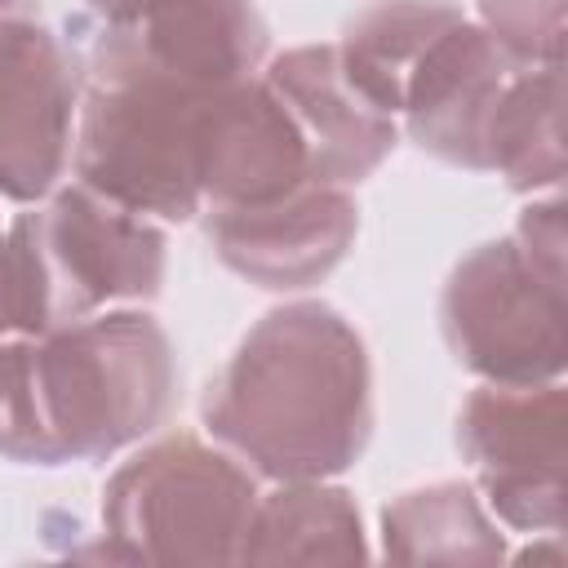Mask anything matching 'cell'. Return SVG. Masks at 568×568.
I'll use <instances>...</instances> for the list:
<instances>
[{"instance_id": "6da1fadb", "label": "cell", "mask_w": 568, "mask_h": 568, "mask_svg": "<svg viewBox=\"0 0 568 568\" xmlns=\"http://www.w3.org/2000/svg\"><path fill=\"white\" fill-rule=\"evenodd\" d=\"M209 435L248 470L333 479L373 439V359L355 324L328 302L266 311L204 386Z\"/></svg>"}, {"instance_id": "7a4b0ae2", "label": "cell", "mask_w": 568, "mask_h": 568, "mask_svg": "<svg viewBox=\"0 0 568 568\" xmlns=\"http://www.w3.org/2000/svg\"><path fill=\"white\" fill-rule=\"evenodd\" d=\"M173 399V342L146 311L13 333L0 355V453L22 466L102 462L155 435Z\"/></svg>"}, {"instance_id": "3957f363", "label": "cell", "mask_w": 568, "mask_h": 568, "mask_svg": "<svg viewBox=\"0 0 568 568\" xmlns=\"http://www.w3.org/2000/svg\"><path fill=\"white\" fill-rule=\"evenodd\" d=\"M217 93L222 89L146 62L98 31L80 71L71 133L75 178L133 213L191 222L204 209L195 169L200 124Z\"/></svg>"}, {"instance_id": "277c9868", "label": "cell", "mask_w": 568, "mask_h": 568, "mask_svg": "<svg viewBox=\"0 0 568 568\" xmlns=\"http://www.w3.org/2000/svg\"><path fill=\"white\" fill-rule=\"evenodd\" d=\"M169 240L84 182L53 186L4 235V311L13 333H49L115 302L160 297Z\"/></svg>"}, {"instance_id": "5b68a950", "label": "cell", "mask_w": 568, "mask_h": 568, "mask_svg": "<svg viewBox=\"0 0 568 568\" xmlns=\"http://www.w3.org/2000/svg\"><path fill=\"white\" fill-rule=\"evenodd\" d=\"M564 200L528 204L510 235L470 248L444 280L439 333L484 382L532 386L564 373Z\"/></svg>"}, {"instance_id": "8992f818", "label": "cell", "mask_w": 568, "mask_h": 568, "mask_svg": "<svg viewBox=\"0 0 568 568\" xmlns=\"http://www.w3.org/2000/svg\"><path fill=\"white\" fill-rule=\"evenodd\" d=\"M253 506L257 484L235 453L173 430L106 479L102 532L111 555L129 564L217 568L240 564Z\"/></svg>"}, {"instance_id": "52a82bcc", "label": "cell", "mask_w": 568, "mask_h": 568, "mask_svg": "<svg viewBox=\"0 0 568 568\" xmlns=\"http://www.w3.org/2000/svg\"><path fill=\"white\" fill-rule=\"evenodd\" d=\"M457 448L501 524L519 532L564 528L568 395L559 377L532 386L484 382L470 390L457 413Z\"/></svg>"}, {"instance_id": "ba28073f", "label": "cell", "mask_w": 568, "mask_h": 568, "mask_svg": "<svg viewBox=\"0 0 568 568\" xmlns=\"http://www.w3.org/2000/svg\"><path fill=\"white\" fill-rule=\"evenodd\" d=\"M80 71L31 0H0V195L44 200L67 164Z\"/></svg>"}, {"instance_id": "9c48e42d", "label": "cell", "mask_w": 568, "mask_h": 568, "mask_svg": "<svg viewBox=\"0 0 568 568\" xmlns=\"http://www.w3.org/2000/svg\"><path fill=\"white\" fill-rule=\"evenodd\" d=\"M515 71L519 62L462 13L413 62L395 120H404L408 142H417L426 155L453 169L488 173V124Z\"/></svg>"}, {"instance_id": "30bf717a", "label": "cell", "mask_w": 568, "mask_h": 568, "mask_svg": "<svg viewBox=\"0 0 568 568\" xmlns=\"http://www.w3.org/2000/svg\"><path fill=\"white\" fill-rule=\"evenodd\" d=\"M355 231V195L328 182H306L266 204L209 209V244L222 266L266 293H297L328 280Z\"/></svg>"}, {"instance_id": "8fae6325", "label": "cell", "mask_w": 568, "mask_h": 568, "mask_svg": "<svg viewBox=\"0 0 568 568\" xmlns=\"http://www.w3.org/2000/svg\"><path fill=\"white\" fill-rule=\"evenodd\" d=\"M195 169L209 209L266 204L315 182L306 142L275 89L262 80V71L240 84H226L209 102Z\"/></svg>"}, {"instance_id": "7c38bea8", "label": "cell", "mask_w": 568, "mask_h": 568, "mask_svg": "<svg viewBox=\"0 0 568 568\" xmlns=\"http://www.w3.org/2000/svg\"><path fill=\"white\" fill-rule=\"evenodd\" d=\"M262 80L293 115L315 182L351 191L373 178L399 142V124L346 80L333 44H297L271 58Z\"/></svg>"}, {"instance_id": "4fadbf2b", "label": "cell", "mask_w": 568, "mask_h": 568, "mask_svg": "<svg viewBox=\"0 0 568 568\" xmlns=\"http://www.w3.org/2000/svg\"><path fill=\"white\" fill-rule=\"evenodd\" d=\"M129 53L226 89L257 75L271 31L253 0H146L98 27Z\"/></svg>"}, {"instance_id": "5bb4252c", "label": "cell", "mask_w": 568, "mask_h": 568, "mask_svg": "<svg viewBox=\"0 0 568 568\" xmlns=\"http://www.w3.org/2000/svg\"><path fill=\"white\" fill-rule=\"evenodd\" d=\"M368 559L364 519L346 488L328 479H284L257 493L240 564H359Z\"/></svg>"}, {"instance_id": "9a60e30c", "label": "cell", "mask_w": 568, "mask_h": 568, "mask_svg": "<svg viewBox=\"0 0 568 568\" xmlns=\"http://www.w3.org/2000/svg\"><path fill=\"white\" fill-rule=\"evenodd\" d=\"M382 555L395 564H497L506 537L479 506L475 484L435 479L382 506Z\"/></svg>"}, {"instance_id": "2e32d148", "label": "cell", "mask_w": 568, "mask_h": 568, "mask_svg": "<svg viewBox=\"0 0 568 568\" xmlns=\"http://www.w3.org/2000/svg\"><path fill=\"white\" fill-rule=\"evenodd\" d=\"M564 62L519 67L488 124V173L510 191H555L564 182Z\"/></svg>"}, {"instance_id": "e0dca14e", "label": "cell", "mask_w": 568, "mask_h": 568, "mask_svg": "<svg viewBox=\"0 0 568 568\" xmlns=\"http://www.w3.org/2000/svg\"><path fill=\"white\" fill-rule=\"evenodd\" d=\"M457 18H462V9L453 0H373L368 9H359L346 22V31L333 49H337L346 80L377 111H386L395 120L399 89H404L413 62Z\"/></svg>"}, {"instance_id": "ac0fdd59", "label": "cell", "mask_w": 568, "mask_h": 568, "mask_svg": "<svg viewBox=\"0 0 568 568\" xmlns=\"http://www.w3.org/2000/svg\"><path fill=\"white\" fill-rule=\"evenodd\" d=\"M479 27L519 62H564V0H479Z\"/></svg>"}, {"instance_id": "d6986e66", "label": "cell", "mask_w": 568, "mask_h": 568, "mask_svg": "<svg viewBox=\"0 0 568 568\" xmlns=\"http://www.w3.org/2000/svg\"><path fill=\"white\" fill-rule=\"evenodd\" d=\"M98 13H106V18H120V13H129V9H138V4H146V0H89Z\"/></svg>"}, {"instance_id": "ffe728a7", "label": "cell", "mask_w": 568, "mask_h": 568, "mask_svg": "<svg viewBox=\"0 0 568 568\" xmlns=\"http://www.w3.org/2000/svg\"><path fill=\"white\" fill-rule=\"evenodd\" d=\"M13 337V328H9V311H4V280H0V355H4V342Z\"/></svg>"}, {"instance_id": "44dd1931", "label": "cell", "mask_w": 568, "mask_h": 568, "mask_svg": "<svg viewBox=\"0 0 568 568\" xmlns=\"http://www.w3.org/2000/svg\"><path fill=\"white\" fill-rule=\"evenodd\" d=\"M0 280H4V235H0Z\"/></svg>"}]
</instances>
